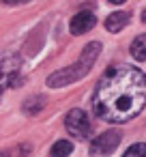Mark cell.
<instances>
[{
  "label": "cell",
  "mask_w": 146,
  "mask_h": 157,
  "mask_svg": "<svg viewBox=\"0 0 146 157\" xmlns=\"http://www.w3.org/2000/svg\"><path fill=\"white\" fill-rule=\"evenodd\" d=\"M97 116L107 123H127L146 105V75L129 65L107 69L92 99Z\"/></svg>",
  "instance_id": "1"
},
{
  "label": "cell",
  "mask_w": 146,
  "mask_h": 157,
  "mask_svg": "<svg viewBox=\"0 0 146 157\" xmlns=\"http://www.w3.org/2000/svg\"><path fill=\"white\" fill-rule=\"evenodd\" d=\"M99 52H101V43H97V41L88 43V45L84 48V52H82V56H80L77 63H73V65L67 67V69L54 71V73L47 78V86H50V88H60V86H67V84L77 82L80 78H84V75L92 69V63L97 60Z\"/></svg>",
  "instance_id": "2"
},
{
  "label": "cell",
  "mask_w": 146,
  "mask_h": 157,
  "mask_svg": "<svg viewBox=\"0 0 146 157\" xmlns=\"http://www.w3.org/2000/svg\"><path fill=\"white\" fill-rule=\"evenodd\" d=\"M65 127L67 131L75 138V140H86L92 131V125H90V118L86 116V112L82 110H69L67 116H65Z\"/></svg>",
  "instance_id": "3"
},
{
  "label": "cell",
  "mask_w": 146,
  "mask_h": 157,
  "mask_svg": "<svg viewBox=\"0 0 146 157\" xmlns=\"http://www.w3.org/2000/svg\"><path fill=\"white\" fill-rule=\"evenodd\" d=\"M120 140H122L120 131H116V129L103 131L101 136H97V138L92 140V144H90V155H92V157H97V155H99V157L112 155V153L118 148Z\"/></svg>",
  "instance_id": "4"
},
{
  "label": "cell",
  "mask_w": 146,
  "mask_h": 157,
  "mask_svg": "<svg viewBox=\"0 0 146 157\" xmlns=\"http://www.w3.org/2000/svg\"><path fill=\"white\" fill-rule=\"evenodd\" d=\"M95 26H97V17L90 11H80L77 15H73V20L69 24V28H71L73 35H84V33L92 30Z\"/></svg>",
  "instance_id": "5"
},
{
  "label": "cell",
  "mask_w": 146,
  "mask_h": 157,
  "mask_svg": "<svg viewBox=\"0 0 146 157\" xmlns=\"http://www.w3.org/2000/svg\"><path fill=\"white\" fill-rule=\"evenodd\" d=\"M129 22H131V13H127V11H116V13H112V15L105 20V28H107L110 33H120Z\"/></svg>",
  "instance_id": "6"
},
{
  "label": "cell",
  "mask_w": 146,
  "mask_h": 157,
  "mask_svg": "<svg viewBox=\"0 0 146 157\" xmlns=\"http://www.w3.org/2000/svg\"><path fill=\"white\" fill-rule=\"evenodd\" d=\"M131 56L135 60H146V35H140L131 43Z\"/></svg>",
  "instance_id": "7"
},
{
  "label": "cell",
  "mask_w": 146,
  "mask_h": 157,
  "mask_svg": "<svg viewBox=\"0 0 146 157\" xmlns=\"http://www.w3.org/2000/svg\"><path fill=\"white\" fill-rule=\"evenodd\" d=\"M71 153H73V144H71L69 140H58V142L52 146V151H50L52 157H69Z\"/></svg>",
  "instance_id": "8"
},
{
  "label": "cell",
  "mask_w": 146,
  "mask_h": 157,
  "mask_svg": "<svg viewBox=\"0 0 146 157\" xmlns=\"http://www.w3.org/2000/svg\"><path fill=\"white\" fill-rule=\"evenodd\" d=\"M43 105H45V99H43V97H32V99H28V101L24 103V110H26L28 114H37Z\"/></svg>",
  "instance_id": "9"
},
{
  "label": "cell",
  "mask_w": 146,
  "mask_h": 157,
  "mask_svg": "<svg viewBox=\"0 0 146 157\" xmlns=\"http://www.w3.org/2000/svg\"><path fill=\"white\" fill-rule=\"evenodd\" d=\"M122 157H146V144L144 142H137V144H133Z\"/></svg>",
  "instance_id": "10"
},
{
  "label": "cell",
  "mask_w": 146,
  "mask_h": 157,
  "mask_svg": "<svg viewBox=\"0 0 146 157\" xmlns=\"http://www.w3.org/2000/svg\"><path fill=\"white\" fill-rule=\"evenodd\" d=\"M5 5H24V2H28V0H2Z\"/></svg>",
  "instance_id": "11"
},
{
  "label": "cell",
  "mask_w": 146,
  "mask_h": 157,
  "mask_svg": "<svg viewBox=\"0 0 146 157\" xmlns=\"http://www.w3.org/2000/svg\"><path fill=\"white\" fill-rule=\"evenodd\" d=\"M112 5H122V2H127V0H110Z\"/></svg>",
  "instance_id": "12"
},
{
  "label": "cell",
  "mask_w": 146,
  "mask_h": 157,
  "mask_svg": "<svg viewBox=\"0 0 146 157\" xmlns=\"http://www.w3.org/2000/svg\"><path fill=\"white\" fill-rule=\"evenodd\" d=\"M142 22H144V24H146V11H144V13H142Z\"/></svg>",
  "instance_id": "13"
}]
</instances>
